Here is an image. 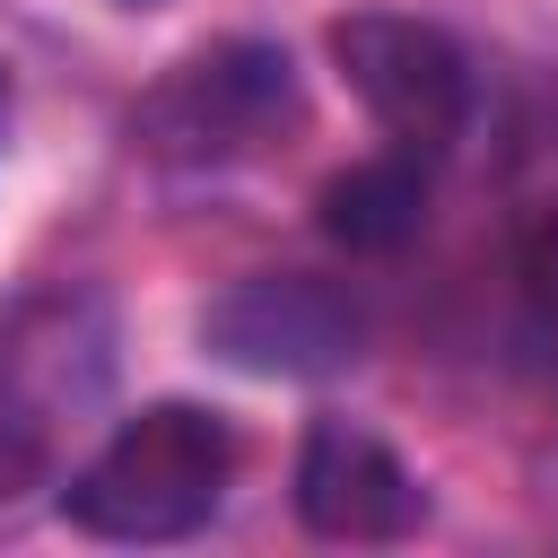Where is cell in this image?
Here are the masks:
<instances>
[{
  "label": "cell",
  "instance_id": "obj_8",
  "mask_svg": "<svg viewBox=\"0 0 558 558\" xmlns=\"http://www.w3.org/2000/svg\"><path fill=\"white\" fill-rule=\"evenodd\" d=\"M514 279H523V305H532V323L558 340V218H541V227L523 235V253H514Z\"/></svg>",
  "mask_w": 558,
  "mask_h": 558
},
{
  "label": "cell",
  "instance_id": "obj_2",
  "mask_svg": "<svg viewBox=\"0 0 558 558\" xmlns=\"http://www.w3.org/2000/svg\"><path fill=\"white\" fill-rule=\"evenodd\" d=\"M227 471L235 445L201 401H148L70 471L61 514L96 541H183L218 514Z\"/></svg>",
  "mask_w": 558,
  "mask_h": 558
},
{
  "label": "cell",
  "instance_id": "obj_1",
  "mask_svg": "<svg viewBox=\"0 0 558 558\" xmlns=\"http://www.w3.org/2000/svg\"><path fill=\"white\" fill-rule=\"evenodd\" d=\"M113 392V305L96 288H35L0 314V506L52 488Z\"/></svg>",
  "mask_w": 558,
  "mask_h": 558
},
{
  "label": "cell",
  "instance_id": "obj_6",
  "mask_svg": "<svg viewBox=\"0 0 558 558\" xmlns=\"http://www.w3.org/2000/svg\"><path fill=\"white\" fill-rule=\"evenodd\" d=\"M296 514L314 541H401L418 523V480L375 427L314 418L296 445Z\"/></svg>",
  "mask_w": 558,
  "mask_h": 558
},
{
  "label": "cell",
  "instance_id": "obj_4",
  "mask_svg": "<svg viewBox=\"0 0 558 558\" xmlns=\"http://www.w3.org/2000/svg\"><path fill=\"white\" fill-rule=\"evenodd\" d=\"M201 340L209 357L244 366V375H288V384H314V375H340L366 340V314L349 288L314 279V270H253L235 279L227 296H209L201 314Z\"/></svg>",
  "mask_w": 558,
  "mask_h": 558
},
{
  "label": "cell",
  "instance_id": "obj_9",
  "mask_svg": "<svg viewBox=\"0 0 558 558\" xmlns=\"http://www.w3.org/2000/svg\"><path fill=\"white\" fill-rule=\"evenodd\" d=\"M0 105H9V70H0Z\"/></svg>",
  "mask_w": 558,
  "mask_h": 558
},
{
  "label": "cell",
  "instance_id": "obj_5",
  "mask_svg": "<svg viewBox=\"0 0 558 558\" xmlns=\"http://www.w3.org/2000/svg\"><path fill=\"white\" fill-rule=\"evenodd\" d=\"M331 61L340 78L357 87V105L410 140V148H445L471 113V61L445 26L427 17H401V9H357L331 26Z\"/></svg>",
  "mask_w": 558,
  "mask_h": 558
},
{
  "label": "cell",
  "instance_id": "obj_7",
  "mask_svg": "<svg viewBox=\"0 0 558 558\" xmlns=\"http://www.w3.org/2000/svg\"><path fill=\"white\" fill-rule=\"evenodd\" d=\"M418 218H427L418 157H366V166H349V174L323 183V227L349 253H392V244L418 235Z\"/></svg>",
  "mask_w": 558,
  "mask_h": 558
},
{
  "label": "cell",
  "instance_id": "obj_3",
  "mask_svg": "<svg viewBox=\"0 0 558 558\" xmlns=\"http://www.w3.org/2000/svg\"><path fill=\"white\" fill-rule=\"evenodd\" d=\"M296 122V70L279 44H209L131 105V148L157 166H235Z\"/></svg>",
  "mask_w": 558,
  "mask_h": 558
}]
</instances>
